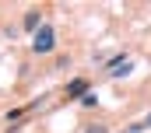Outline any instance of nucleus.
Returning <instances> with one entry per match:
<instances>
[{
	"label": "nucleus",
	"instance_id": "7",
	"mask_svg": "<svg viewBox=\"0 0 151 133\" xmlns=\"http://www.w3.org/2000/svg\"><path fill=\"white\" fill-rule=\"evenodd\" d=\"M144 126H151V116H148V123H144Z\"/></svg>",
	"mask_w": 151,
	"mask_h": 133
},
{
	"label": "nucleus",
	"instance_id": "4",
	"mask_svg": "<svg viewBox=\"0 0 151 133\" xmlns=\"http://www.w3.org/2000/svg\"><path fill=\"white\" fill-rule=\"evenodd\" d=\"M42 25H46V21H42V14H39V11H28V14H25V28H28L32 35H35Z\"/></svg>",
	"mask_w": 151,
	"mask_h": 133
},
{
	"label": "nucleus",
	"instance_id": "6",
	"mask_svg": "<svg viewBox=\"0 0 151 133\" xmlns=\"http://www.w3.org/2000/svg\"><path fill=\"white\" fill-rule=\"evenodd\" d=\"M84 133H109V130H106L102 123H88V126H84Z\"/></svg>",
	"mask_w": 151,
	"mask_h": 133
},
{
	"label": "nucleus",
	"instance_id": "1",
	"mask_svg": "<svg viewBox=\"0 0 151 133\" xmlns=\"http://www.w3.org/2000/svg\"><path fill=\"white\" fill-rule=\"evenodd\" d=\"M53 49H56V28H53V25H42V28L32 35V53L46 56V53H53Z\"/></svg>",
	"mask_w": 151,
	"mask_h": 133
},
{
	"label": "nucleus",
	"instance_id": "5",
	"mask_svg": "<svg viewBox=\"0 0 151 133\" xmlns=\"http://www.w3.org/2000/svg\"><path fill=\"white\" fill-rule=\"evenodd\" d=\"M81 105H88V109H91V105H99V95H95V91H88V95L81 98Z\"/></svg>",
	"mask_w": 151,
	"mask_h": 133
},
{
	"label": "nucleus",
	"instance_id": "2",
	"mask_svg": "<svg viewBox=\"0 0 151 133\" xmlns=\"http://www.w3.org/2000/svg\"><path fill=\"white\" fill-rule=\"evenodd\" d=\"M130 56H123V53H119V56H113V60H109V63H106V70H109V74H113V77H123V74H130Z\"/></svg>",
	"mask_w": 151,
	"mask_h": 133
},
{
	"label": "nucleus",
	"instance_id": "3",
	"mask_svg": "<svg viewBox=\"0 0 151 133\" xmlns=\"http://www.w3.org/2000/svg\"><path fill=\"white\" fill-rule=\"evenodd\" d=\"M84 95H88V81H84V77H74V81H70V84H67V98H84Z\"/></svg>",
	"mask_w": 151,
	"mask_h": 133
}]
</instances>
